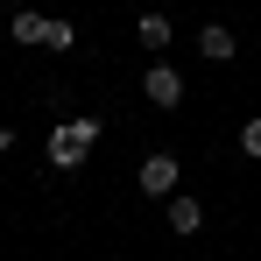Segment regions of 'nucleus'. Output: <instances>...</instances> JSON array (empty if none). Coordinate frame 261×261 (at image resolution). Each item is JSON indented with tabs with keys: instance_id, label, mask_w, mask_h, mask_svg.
Segmentation results:
<instances>
[{
	"instance_id": "nucleus-1",
	"label": "nucleus",
	"mask_w": 261,
	"mask_h": 261,
	"mask_svg": "<svg viewBox=\"0 0 261 261\" xmlns=\"http://www.w3.org/2000/svg\"><path fill=\"white\" fill-rule=\"evenodd\" d=\"M92 148H99V120H92V113L57 120V127H49V170H78Z\"/></svg>"
},
{
	"instance_id": "nucleus-2",
	"label": "nucleus",
	"mask_w": 261,
	"mask_h": 261,
	"mask_svg": "<svg viewBox=\"0 0 261 261\" xmlns=\"http://www.w3.org/2000/svg\"><path fill=\"white\" fill-rule=\"evenodd\" d=\"M176 176H184V163H176L170 148H155V155L141 163V191H148V198H170V191H176Z\"/></svg>"
},
{
	"instance_id": "nucleus-3",
	"label": "nucleus",
	"mask_w": 261,
	"mask_h": 261,
	"mask_svg": "<svg viewBox=\"0 0 261 261\" xmlns=\"http://www.w3.org/2000/svg\"><path fill=\"white\" fill-rule=\"evenodd\" d=\"M141 92H148V106H184V78H176L170 64H148Z\"/></svg>"
},
{
	"instance_id": "nucleus-4",
	"label": "nucleus",
	"mask_w": 261,
	"mask_h": 261,
	"mask_svg": "<svg viewBox=\"0 0 261 261\" xmlns=\"http://www.w3.org/2000/svg\"><path fill=\"white\" fill-rule=\"evenodd\" d=\"M170 233H184V240H191V233H198V226H205V205H198V198H170Z\"/></svg>"
},
{
	"instance_id": "nucleus-5",
	"label": "nucleus",
	"mask_w": 261,
	"mask_h": 261,
	"mask_svg": "<svg viewBox=\"0 0 261 261\" xmlns=\"http://www.w3.org/2000/svg\"><path fill=\"white\" fill-rule=\"evenodd\" d=\"M198 57H205V64H233V29H205V36H198Z\"/></svg>"
},
{
	"instance_id": "nucleus-6",
	"label": "nucleus",
	"mask_w": 261,
	"mask_h": 261,
	"mask_svg": "<svg viewBox=\"0 0 261 261\" xmlns=\"http://www.w3.org/2000/svg\"><path fill=\"white\" fill-rule=\"evenodd\" d=\"M7 36H14V43H43V36H49V14H36V7H21V14L7 21Z\"/></svg>"
},
{
	"instance_id": "nucleus-7",
	"label": "nucleus",
	"mask_w": 261,
	"mask_h": 261,
	"mask_svg": "<svg viewBox=\"0 0 261 261\" xmlns=\"http://www.w3.org/2000/svg\"><path fill=\"white\" fill-rule=\"evenodd\" d=\"M134 36H141V49H170V14H141Z\"/></svg>"
},
{
	"instance_id": "nucleus-8",
	"label": "nucleus",
	"mask_w": 261,
	"mask_h": 261,
	"mask_svg": "<svg viewBox=\"0 0 261 261\" xmlns=\"http://www.w3.org/2000/svg\"><path fill=\"white\" fill-rule=\"evenodd\" d=\"M43 49H78V29H71V21H49V36H43Z\"/></svg>"
},
{
	"instance_id": "nucleus-9",
	"label": "nucleus",
	"mask_w": 261,
	"mask_h": 261,
	"mask_svg": "<svg viewBox=\"0 0 261 261\" xmlns=\"http://www.w3.org/2000/svg\"><path fill=\"white\" fill-rule=\"evenodd\" d=\"M240 148H247V155L261 163V113H247V127H240Z\"/></svg>"
},
{
	"instance_id": "nucleus-10",
	"label": "nucleus",
	"mask_w": 261,
	"mask_h": 261,
	"mask_svg": "<svg viewBox=\"0 0 261 261\" xmlns=\"http://www.w3.org/2000/svg\"><path fill=\"white\" fill-rule=\"evenodd\" d=\"M0 148H14V127H0Z\"/></svg>"
}]
</instances>
